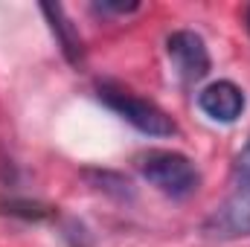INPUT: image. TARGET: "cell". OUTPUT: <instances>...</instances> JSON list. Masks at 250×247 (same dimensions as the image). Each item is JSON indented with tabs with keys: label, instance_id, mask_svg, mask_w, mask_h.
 <instances>
[{
	"label": "cell",
	"instance_id": "cell-1",
	"mask_svg": "<svg viewBox=\"0 0 250 247\" xmlns=\"http://www.w3.org/2000/svg\"><path fill=\"white\" fill-rule=\"evenodd\" d=\"M96 90H99V99H102L111 111H117L125 123H131L137 131H143V134H151V137H172V134L178 131L175 120H172L163 108H157V105L148 102V99H140L137 93L125 90L120 84L102 82Z\"/></svg>",
	"mask_w": 250,
	"mask_h": 247
},
{
	"label": "cell",
	"instance_id": "cell-2",
	"mask_svg": "<svg viewBox=\"0 0 250 247\" xmlns=\"http://www.w3.org/2000/svg\"><path fill=\"white\" fill-rule=\"evenodd\" d=\"M140 172L148 184L172 198H184L198 186V169L195 163L178 154V151H148L140 157Z\"/></svg>",
	"mask_w": 250,
	"mask_h": 247
},
{
	"label": "cell",
	"instance_id": "cell-3",
	"mask_svg": "<svg viewBox=\"0 0 250 247\" xmlns=\"http://www.w3.org/2000/svg\"><path fill=\"white\" fill-rule=\"evenodd\" d=\"M207 233L218 239L250 236V166L239 169V181L233 186V192L227 195V201L207 221Z\"/></svg>",
	"mask_w": 250,
	"mask_h": 247
},
{
	"label": "cell",
	"instance_id": "cell-4",
	"mask_svg": "<svg viewBox=\"0 0 250 247\" xmlns=\"http://www.w3.org/2000/svg\"><path fill=\"white\" fill-rule=\"evenodd\" d=\"M166 53L175 64V70L181 73L184 82H198L209 73V53L201 35L189 32V29H178L166 38Z\"/></svg>",
	"mask_w": 250,
	"mask_h": 247
},
{
	"label": "cell",
	"instance_id": "cell-5",
	"mask_svg": "<svg viewBox=\"0 0 250 247\" xmlns=\"http://www.w3.org/2000/svg\"><path fill=\"white\" fill-rule=\"evenodd\" d=\"M198 105H201V111L209 120H215V123H233L245 111V93H242L239 84L221 79V82L207 84L198 93Z\"/></svg>",
	"mask_w": 250,
	"mask_h": 247
},
{
	"label": "cell",
	"instance_id": "cell-6",
	"mask_svg": "<svg viewBox=\"0 0 250 247\" xmlns=\"http://www.w3.org/2000/svg\"><path fill=\"white\" fill-rule=\"evenodd\" d=\"M41 12L47 15L50 29L56 32V38H59V44H62L64 56H67L73 64H79V62H82V38H79L76 26L67 21L64 9H62V6H53V3H44V6H41Z\"/></svg>",
	"mask_w": 250,
	"mask_h": 247
},
{
	"label": "cell",
	"instance_id": "cell-7",
	"mask_svg": "<svg viewBox=\"0 0 250 247\" xmlns=\"http://www.w3.org/2000/svg\"><path fill=\"white\" fill-rule=\"evenodd\" d=\"M0 212H9V215H23V218H44L47 215V206L41 204H29V201H0Z\"/></svg>",
	"mask_w": 250,
	"mask_h": 247
},
{
	"label": "cell",
	"instance_id": "cell-8",
	"mask_svg": "<svg viewBox=\"0 0 250 247\" xmlns=\"http://www.w3.org/2000/svg\"><path fill=\"white\" fill-rule=\"evenodd\" d=\"M248 26H250V12H248Z\"/></svg>",
	"mask_w": 250,
	"mask_h": 247
}]
</instances>
